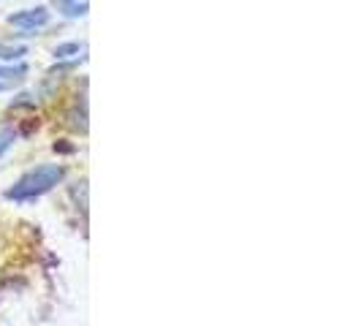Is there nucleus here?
I'll return each instance as SVG.
<instances>
[{"instance_id":"f257e3e1","label":"nucleus","mask_w":361,"mask_h":326,"mask_svg":"<svg viewBox=\"0 0 361 326\" xmlns=\"http://www.w3.org/2000/svg\"><path fill=\"white\" fill-rule=\"evenodd\" d=\"M63 177H66V166H60V163H44V166H36L33 171L22 174L14 188L6 191V199L27 201V199H36V196H44V193H49Z\"/></svg>"},{"instance_id":"f03ea898","label":"nucleus","mask_w":361,"mask_h":326,"mask_svg":"<svg viewBox=\"0 0 361 326\" xmlns=\"http://www.w3.org/2000/svg\"><path fill=\"white\" fill-rule=\"evenodd\" d=\"M49 22V11L44 6H36V8H25V11H17L8 17V25L14 28H22V30H36V28H44Z\"/></svg>"},{"instance_id":"7ed1b4c3","label":"nucleus","mask_w":361,"mask_h":326,"mask_svg":"<svg viewBox=\"0 0 361 326\" xmlns=\"http://www.w3.org/2000/svg\"><path fill=\"white\" fill-rule=\"evenodd\" d=\"M54 3H57V8H60L66 17H71V19L85 17V14L90 11V3H87V0H54Z\"/></svg>"},{"instance_id":"20e7f679","label":"nucleus","mask_w":361,"mask_h":326,"mask_svg":"<svg viewBox=\"0 0 361 326\" xmlns=\"http://www.w3.org/2000/svg\"><path fill=\"white\" fill-rule=\"evenodd\" d=\"M68 120H71V128H76V131H87V111H85V107L82 109H71L68 111Z\"/></svg>"},{"instance_id":"39448f33","label":"nucleus","mask_w":361,"mask_h":326,"mask_svg":"<svg viewBox=\"0 0 361 326\" xmlns=\"http://www.w3.org/2000/svg\"><path fill=\"white\" fill-rule=\"evenodd\" d=\"M82 49H85V47H82V44H76V41H71V44H60V47L54 49V57H57V60H63V57H73V54H79Z\"/></svg>"},{"instance_id":"423d86ee","label":"nucleus","mask_w":361,"mask_h":326,"mask_svg":"<svg viewBox=\"0 0 361 326\" xmlns=\"http://www.w3.org/2000/svg\"><path fill=\"white\" fill-rule=\"evenodd\" d=\"M22 54H27L25 47H11V44H0V60H17Z\"/></svg>"},{"instance_id":"0eeeda50","label":"nucleus","mask_w":361,"mask_h":326,"mask_svg":"<svg viewBox=\"0 0 361 326\" xmlns=\"http://www.w3.org/2000/svg\"><path fill=\"white\" fill-rule=\"evenodd\" d=\"M25 73H27V66H0L3 79H22Z\"/></svg>"},{"instance_id":"6e6552de","label":"nucleus","mask_w":361,"mask_h":326,"mask_svg":"<svg viewBox=\"0 0 361 326\" xmlns=\"http://www.w3.org/2000/svg\"><path fill=\"white\" fill-rule=\"evenodd\" d=\"M14 139H17V133H14V131H0V155H3V152L11 147V142H14Z\"/></svg>"},{"instance_id":"1a4fd4ad","label":"nucleus","mask_w":361,"mask_h":326,"mask_svg":"<svg viewBox=\"0 0 361 326\" xmlns=\"http://www.w3.org/2000/svg\"><path fill=\"white\" fill-rule=\"evenodd\" d=\"M52 150L54 152H60V155H71V152H76V147L68 145V142H63V139H60V142H54Z\"/></svg>"},{"instance_id":"9d476101","label":"nucleus","mask_w":361,"mask_h":326,"mask_svg":"<svg viewBox=\"0 0 361 326\" xmlns=\"http://www.w3.org/2000/svg\"><path fill=\"white\" fill-rule=\"evenodd\" d=\"M0 90H3V82H0Z\"/></svg>"}]
</instances>
